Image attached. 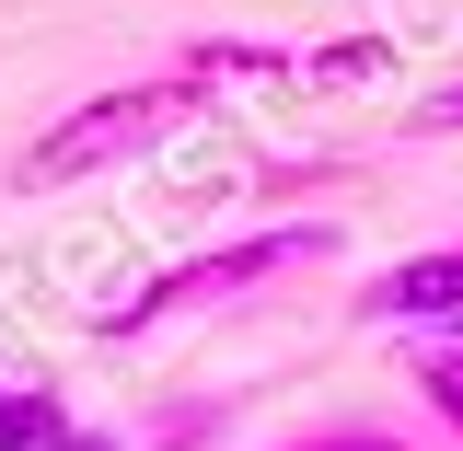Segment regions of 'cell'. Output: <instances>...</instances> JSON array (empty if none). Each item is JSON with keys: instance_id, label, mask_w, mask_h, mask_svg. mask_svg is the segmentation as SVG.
I'll return each instance as SVG.
<instances>
[{"instance_id": "1", "label": "cell", "mask_w": 463, "mask_h": 451, "mask_svg": "<svg viewBox=\"0 0 463 451\" xmlns=\"http://www.w3.org/2000/svg\"><path fill=\"white\" fill-rule=\"evenodd\" d=\"M209 105V81H105V93H81L70 116H47L24 151H12V197H70V185H93V174H128L139 151H163L185 116Z\"/></svg>"}, {"instance_id": "2", "label": "cell", "mask_w": 463, "mask_h": 451, "mask_svg": "<svg viewBox=\"0 0 463 451\" xmlns=\"http://www.w3.org/2000/svg\"><path fill=\"white\" fill-rule=\"evenodd\" d=\"M325 255H336V221H267V231H232V243H209V255H185V267H163V278H139V289L105 313V336H151V324H174V313L243 301V289L289 278V267H325Z\"/></svg>"}, {"instance_id": "3", "label": "cell", "mask_w": 463, "mask_h": 451, "mask_svg": "<svg viewBox=\"0 0 463 451\" xmlns=\"http://www.w3.org/2000/svg\"><path fill=\"white\" fill-rule=\"evenodd\" d=\"M359 324H463V243H429L359 289Z\"/></svg>"}, {"instance_id": "4", "label": "cell", "mask_w": 463, "mask_h": 451, "mask_svg": "<svg viewBox=\"0 0 463 451\" xmlns=\"http://www.w3.org/2000/svg\"><path fill=\"white\" fill-rule=\"evenodd\" d=\"M174 70L209 81V93H221V81H301V47H267V35H197Z\"/></svg>"}, {"instance_id": "5", "label": "cell", "mask_w": 463, "mask_h": 451, "mask_svg": "<svg viewBox=\"0 0 463 451\" xmlns=\"http://www.w3.org/2000/svg\"><path fill=\"white\" fill-rule=\"evenodd\" d=\"M70 440V405L47 382H0V451H58Z\"/></svg>"}, {"instance_id": "6", "label": "cell", "mask_w": 463, "mask_h": 451, "mask_svg": "<svg viewBox=\"0 0 463 451\" xmlns=\"http://www.w3.org/2000/svg\"><path fill=\"white\" fill-rule=\"evenodd\" d=\"M417 394L452 417V440H463V324H429V347H417Z\"/></svg>"}, {"instance_id": "7", "label": "cell", "mask_w": 463, "mask_h": 451, "mask_svg": "<svg viewBox=\"0 0 463 451\" xmlns=\"http://www.w3.org/2000/svg\"><path fill=\"white\" fill-rule=\"evenodd\" d=\"M394 47L383 35H325V47H301V81H383Z\"/></svg>"}, {"instance_id": "8", "label": "cell", "mask_w": 463, "mask_h": 451, "mask_svg": "<svg viewBox=\"0 0 463 451\" xmlns=\"http://www.w3.org/2000/svg\"><path fill=\"white\" fill-rule=\"evenodd\" d=\"M405 127H417V139H463V81L417 93V105H405Z\"/></svg>"}, {"instance_id": "9", "label": "cell", "mask_w": 463, "mask_h": 451, "mask_svg": "<svg viewBox=\"0 0 463 451\" xmlns=\"http://www.w3.org/2000/svg\"><path fill=\"white\" fill-rule=\"evenodd\" d=\"M289 451H405L394 428H325V440H289Z\"/></svg>"}, {"instance_id": "10", "label": "cell", "mask_w": 463, "mask_h": 451, "mask_svg": "<svg viewBox=\"0 0 463 451\" xmlns=\"http://www.w3.org/2000/svg\"><path fill=\"white\" fill-rule=\"evenodd\" d=\"M58 451H128V440H105V428H70V440H58Z\"/></svg>"}]
</instances>
